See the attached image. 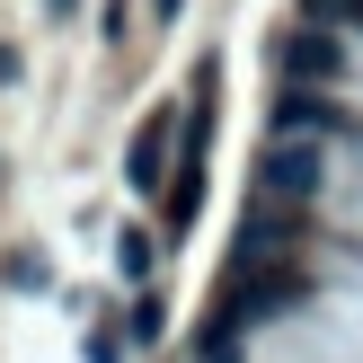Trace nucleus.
Here are the masks:
<instances>
[{"instance_id": "nucleus-1", "label": "nucleus", "mask_w": 363, "mask_h": 363, "mask_svg": "<svg viewBox=\"0 0 363 363\" xmlns=\"http://www.w3.org/2000/svg\"><path fill=\"white\" fill-rule=\"evenodd\" d=\"M319 169H328V151H319L311 133H275V151H266V169H257V204L293 213L301 195H319Z\"/></svg>"}, {"instance_id": "nucleus-2", "label": "nucleus", "mask_w": 363, "mask_h": 363, "mask_svg": "<svg viewBox=\"0 0 363 363\" xmlns=\"http://www.w3.org/2000/svg\"><path fill=\"white\" fill-rule=\"evenodd\" d=\"M284 71H293V80H337V71H346V45H337L328 27H301V35H284Z\"/></svg>"}, {"instance_id": "nucleus-3", "label": "nucleus", "mask_w": 363, "mask_h": 363, "mask_svg": "<svg viewBox=\"0 0 363 363\" xmlns=\"http://www.w3.org/2000/svg\"><path fill=\"white\" fill-rule=\"evenodd\" d=\"M160 142H169V116H151V124L133 133V169H124L133 186H160Z\"/></svg>"}, {"instance_id": "nucleus-4", "label": "nucleus", "mask_w": 363, "mask_h": 363, "mask_svg": "<svg viewBox=\"0 0 363 363\" xmlns=\"http://www.w3.org/2000/svg\"><path fill=\"white\" fill-rule=\"evenodd\" d=\"M311 18H328V27H354V18H363V0H311Z\"/></svg>"}, {"instance_id": "nucleus-5", "label": "nucleus", "mask_w": 363, "mask_h": 363, "mask_svg": "<svg viewBox=\"0 0 363 363\" xmlns=\"http://www.w3.org/2000/svg\"><path fill=\"white\" fill-rule=\"evenodd\" d=\"M160 9H177V0H160Z\"/></svg>"}]
</instances>
